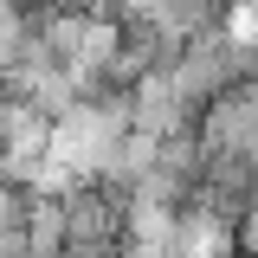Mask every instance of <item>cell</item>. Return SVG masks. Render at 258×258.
<instances>
[{"mask_svg":"<svg viewBox=\"0 0 258 258\" xmlns=\"http://www.w3.org/2000/svg\"><path fill=\"white\" fill-rule=\"evenodd\" d=\"M194 129H200L207 149H226V155L258 161V78H245V84H232L226 97H213Z\"/></svg>","mask_w":258,"mask_h":258,"instance_id":"1","label":"cell"}]
</instances>
